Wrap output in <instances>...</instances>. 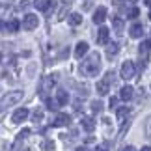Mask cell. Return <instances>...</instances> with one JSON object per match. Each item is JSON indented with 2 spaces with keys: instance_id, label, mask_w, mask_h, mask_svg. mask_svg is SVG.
<instances>
[{
  "instance_id": "83f0119b",
  "label": "cell",
  "mask_w": 151,
  "mask_h": 151,
  "mask_svg": "<svg viewBox=\"0 0 151 151\" xmlns=\"http://www.w3.org/2000/svg\"><path fill=\"white\" fill-rule=\"evenodd\" d=\"M41 147H43V151H52V149H54V144H52L50 140H45L41 144Z\"/></svg>"
},
{
  "instance_id": "7402d4cb",
  "label": "cell",
  "mask_w": 151,
  "mask_h": 151,
  "mask_svg": "<svg viewBox=\"0 0 151 151\" xmlns=\"http://www.w3.org/2000/svg\"><path fill=\"white\" fill-rule=\"evenodd\" d=\"M129 114H131V108L129 106H119L118 110H116V116H118V119H121V121H123Z\"/></svg>"
},
{
  "instance_id": "6da1fadb",
  "label": "cell",
  "mask_w": 151,
  "mask_h": 151,
  "mask_svg": "<svg viewBox=\"0 0 151 151\" xmlns=\"http://www.w3.org/2000/svg\"><path fill=\"white\" fill-rule=\"evenodd\" d=\"M101 69V56L99 52H91V54L86 58L80 65V73L86 75V77H95Z\"/></svg>"
},
{
  "instance_id": "7a4b0ae2",
  "label": "cell",
  "mask_w": 151,
  "mask_h": 151,
  "mask_svg": "<svg viewBox=\"0 0 151 151\" xmlns=\"http://www.w3.org/2000/svg\"><path fill=\"white\" fill-rule=\"evenodd\" d=\"M22 91L21 90H15V91H9L8 95L2 99V103H0V108H8V106H13V104H17L21 99H22Z\"/></svg>"
},
{
  "instance_id": "cb8c5ba5",
  "label": "cell",
  "mask_w": 151,
  "mask_h": 151,
  "mask_svg": "<svg viewBox=\"0 0 151 151\" xmlns=\"http://www.w3.org/2000/svg\"><path fill=\"white\" fill-rule=\"evenodd\" d=\"M41 119H43V110H41V108L34 110V114H32V121H34V123H39Z\"/></svg>"
},
{
  "instance_id": "4fadbf2b",
  "label": "cell",
  "mask_w": 151,
  "mask_h": 151,
  "mask_svg": "<svg viewBox=\"0 0 151 151\" xmlns=\"http://www.w3.org/2000/svg\"><path fill=\"white\" fill-rule=\"evenodd\" d=\"M108 91H110V82L108 80H99L97 82V93L99 95H108Z\"/></svg>"
},
{
  "instance_id": "4316f807",
  "label": "cell",
  "mask_w": 151,
  "mask_h": 151,
  "mask_svg": "<svg viewBox=\"0 0 151 151\" xmlns=\"http://www.w3.org/2000/svg\"><path fill=\"white\" fill-rule=\"evenodd\" d=\"M91 110H93L95 114L101 112V110H103V103L101 101H93V103H91Z\"/></svg>"
},
{
  "instance_id": "3957f363",
  "label": "cell",
  "mask_w": 151,
  "mask_h": 151,
  "mask_svg": "<svg viewBox=\"0 0 151 151\" xmlns=\"http://www.w3.org/2000/svg\"><path fill=\"white\" fill-rule=\"evenodd\" d=\"M134 73H136V65L132 62H123V65H121V78L123 80H131L132 77H134Z\"/></svg>"
},
{
  "instance_id": "1f68e13d",
  "label": "cell",
  "mask_w": 151,
  "mask_h": 151,
  "mask_svg": "<svg viewBox=\"0 0 151 151\" xmlns=\"http://www.w3.org/2000/svg\"><path fill=\"white\" fill-rule=\"evenodd\" d=\"M146 134H147V136H151V118H147V119H146Z\"/></svg>"
},
{
  "instance_id": "30bf717a",
  "label": "cell",
  "mask_w": 151,
  "mask_h": 151,
  "mask_svg": "<svg viewBox=\"0 0 151 151\" xmlns=\"http://www.w3.org/2000/svg\"><path fill=\"white\" fill-rule=\"evenodd\" d=\"M104 19H106V8H104V6H99V8L95 9V13H93V22L95 24H101V22H104Z\"/></svg>"
},
{
  "instance_id": "60d3db41",
  "label": "cell",
  "mask_w": 151,
  "mask_h": 151,
  "mask_svg": "<svg viewBox=\"0 0 151 151\" xmlns=\"http://www.w3.org/2000/svg\"><path fill=\"white\" fill-rule=\"evenodd\" d=\"M149 19H151V9H149Z\"/></svg>"
},
{
  "instance_id": "ffe728a7",
  "label": "cell",
  "mask_w": 151,
  "mask_h": 151,
  "mask_svg": "<svg viewBox=\"0 0 151 151\" xmlns=\"http://www.w3.org/2000/svg\"><path fill=\"white\" fill-rule=\"evenodd\" d=\"M6 32H9V34H13V32H17V30H19V28H21V22L19 21H9V22H6Z\"/></svg>"
},
{
  "instance_id": "836d02e7",
  "label": "cell",
  "mask_w": 151,
  "mask_h": 151,
  "mask_svg": "<svg viewBox=\"0 0 151 151\" xmlns=\"http://www.w3.org/2000/svg\"><path fill=\"white\" fill-rule=\"evenodd\" d=\"M116 104H118V97H112V99H110V108H114Z\"/></svg>"
},
{
  "instance_id": "74e56055",
  "label": "cell",
  "mask_w": 151,
  "mask_h": 151,
  "mask_svg": "<svg viewBox=\"0 0 151 151\" xmlns=\"http://www.w3.org/2000/svg\"><path fill=\"white\" fill-rule=\"evenodd\" d=\"M144 2H146V6H151V0H144Z\"/></svg>"
},
{
  "instance_id": "484cf974",
  "label": "cell",
  "mask_w": 151,
  "mask_h": 151,
  "mask_svg": "<svg viewBox=\"0 0 151 151\" xmlns=\"http://www.w3.org/2000/svg\"><path fill=\"white\" fill-rule=\"evenodd\" d=\"M138 15H140V9L138 8H131L129 11H127V17H129V19H136Z\"/></svg>"
},
{
  "instance_id": "9c48e42d",
  "label": "cell",
  "mask_w": 151,
  "mask_h": 151,
  "mask_svg": "<svg viewBox=\"0 0 151 151\" xmlns=\"http://www.w3.org/2000/svg\"><path fill=\"white\" fill-rule=\"evenodd\" d=\"M80 123H82V129L84 131H88V132H93L95 131V119L90 118V116H82Z\"/></svg>"
},
{
  "instance_id": "8992f818",
  "label": "cell",
  "mask_w": 151,
  "mask_h": 151,
  "mask_svg": "<svg viewBox=\"0 0 151 151\" xmlns=\"http://www.w3.org/2000/svg\"><path fill=\"white\" fill-rule=\"evenodd\" d=\"M28 116H30L28 108H19V110H15V112H13L11 121H13V123H22L24 119H28Z\"/></svg>"
},
{
  "instance_id": "8d00e7d4",
  "label": "cell",
  "mask_w": 151,
  "mask_h": 151,
  "mask_svg": "<svg viewBox=\"0 0 151 151\" xmlns=\"http://www.w3.org/2000/svg\"><path fill=\"white\" fill-rule=\"evenodd\" d=\"M77 151H90V149H88V147H78Z\"/></svg>"
},
{
  "instance_id": "d6a6232c",
  "label": "cell",
  "mask_w": 151,
  "mask_h": 151,
  "mask_svg": "<svg viewBox=\"0 0 151 151\" xmlns=\"http://www.w3.org/2000/svg\"><path fill=\"white\" fill-rule=\"evenodd\" d=\"M91 6H93V2H91V0H86V2H84V11H90Z\"/></svg>"
},
{
  "instance_id": "f35d334b",
  "label": "cell",
  "mask_w": 151,
  "mask_h": 151,
  "mask_svg": "<svg viewBox=\"0 0 151 151\" xmlns=\"http://www.w3.org/2000/svg\"><path fill=\"white\" fill-rule=\"evenodd\" d=\"M127 2H131V4H134V2H136V0H127Z\"/></svg>"
},
{
  "instance_id": "5b68a950",
  "label": "cell",
  "mask_w": 151,
  "mask_h": 151,
  "mask_svg": "<svg viewBox=\"0 0 151 151\" xmlns=\"http://www.w3.org/2000/svg\"><path fill=\"white\" fill-rule=\"evenodd\" d=\"M39 24V19H37V15H34V13H28L24 15V19H22V28L24 30H34V28H37Z\"/></svg>"
},
{
  "instance_id": "9a60e30c",
  "label": "cell",
  "mask_w": 151,
  "mask_h": 151,
  "mask_svg": "<svg viewBox=\"0 0 151 151\" xmlns=\"http://www.w3.org/2000/svg\"><path fill=\"white\" fill-rule=\"evenodd\" d=\"M132 95H134V90H132V86H123L119 91V97L123 101H131L132 99Z\"/></svg>"
},
{
  "instance_id": "7c38bea8",
  "label": "cell",
  "mask_w": 151,
  "mask_h": 151,
  "mask_svg": "<svg viewBox=\"0 0 151 151\" xmlns=\"http://www.w3.org/2000/svg\"><path fill=\"white\" fill-rule=\"evenodd\" d=\"M56 103L60 104V106H63V104L69 103V95H67V91L63 88H58V91H56Z\"/></svg>"
},
{
  "instance_id": "f546056e",
  "label": "cell",
  "mask_w": 151,
  "mask_h": 151,
  "mask_svg": "<svg viewBox=\"0 0 151 151\" xmlns=\"http://www.w3.org/2000/svg\"><path fill=\"white\" fill-rule=\"evenodd\" d=\"M45 101H47V106H49L50 110H56L58 106H60V104H58V103H54L52 99H49V97H47V99H45Z\"/></svg>"
},
{
  "instance_id": "5bb4252c",
  "label": "cell",
  "mask_w": 151,
  "mask_h": 151,
  "mask_svg": "<svg viewBox=\"0 0 151 151\" xmlns=\"http://www.w3.org/2000/svg\"><path fill=\"white\" fill-rule=\"evenodd\" d=\"M129 34H131V37H134V39H138V37H142V34H144V26L140 24V22H134V24L131 26V30H129Z\"/></svg>"
},
{
  "instance_id": "b9f144b4",
  "label": "cell",
  "mask_w": 151,
  "mask_h": 151,
  "mask_svg": "<svg viewBox=\"0 0 151 151\" xmlns=\"http://www.w3.org/2000/svg\"><path fill=\"white\" fill-rule=\"evenodd\" d=\"M24 151H30V149H24Z\"/></svg>"
},
{
  "instance_id": "d4e9b609",
  "label": "cell",
  "mask_w": 151,
  "mask_h": 151,
  "mask_svg": "<svg viewBox=\"0 0 151 151\" xmlns=\"http://www.w3.org/2000/svg\"><path fill=\"white\" fill-rule=\"evenodd\" d=\"M129 127H131V121H129V119H127V121H123V125H121V129H119V134H118V138H119V140L125 136V132L129 131Z\"/></svg>"
},
{
  "instance_id": "ab89813d",
  "label": "cell",
  "mask_w": 151,
  "mask_h": 151,
  "mask_svg": "<svg viewBox=\"0 0 151 151\" xmlns=\"http://www.w3.org/2000/svg\"><path fill=\"white\" fill-rule=\"evenodd\" d=\"M0 62H2V52H0Z\"/></svg>"
},
{
  "instance_id": "52a82bcc",
  "label": "cell",
  "mask_w": 151,
  "mask_h": 151,
  "mask_svg": "<svg viewBox=\"0 0 151 151\" xmlns=\"http://www.w3.org/2000/svg\"><path fill=\"white\" fill-rule=\"evenodd\" d=\"M71 4H73V0H60V13L56 15V21H63V19H65L67 9L71 8Z\"/></svg>"
},
{
  "instance_id": "277c9868",
  "label": "cell",
  "mask_w": 151,
  "mask_h": 151,
  "mask_svg": "<svg viewBox=\"0 0 151 151\" xmlns=\"http://www.w3.org/2000/svg\"><path fill=\"white\" fill-rule=\"evenodd\" d=\"M56 75L54 77H47V78H43V82H41V86H39V93H41V97L43 99H47V95H49V91L52 90V86H54V82H56Z\"/></svg>"
},
{
  "instance_id": "f1b7e54d",
  "label": "cell",
  "mask_w": 151,
  "mask_h": 151,
  "mask_svg": "<svg viewBox=\"0 0 151 151\" xmlns=\"http://www.w3.org/2000/svg\"><path fill=\"white\" fill-rule=\"evenodd\" d=\"M28 134H30V129H24V131H22V132H19V136H17V140H15V142L19 144V142L22 140V138H26Z\"/></svg>"
},
{
  "instance_id": "8fae6325",
  "label": "cell",
  "mask_w": 151,
  "mask_h": 151,
  "mask_svg": "<svg viewBox=\"0 0 151 151\" xmlns=\"http://www.w3.org/2000/svg\"><path fill=\"white\" fill-rule=\"evenodd\" d=\"M108 34H110V30L106 26H101L99 28V34H97V43L99 45H108Z\"/></svg>"
},
{
  "instance_id": "d6986e66",
  "label": "cell",
  "mask_w": 151,
  "mask_h": 151,
  "mask_svg": "<svg viewBox=\"0 0 151 151\" xmlns=\"http://www.w3.org/2000/svg\"><path fill=\"white\" fill-rule=\"evenodd\" d=\"M118 50H119V45H118V43H108V45H106V56L110 58V60H112V58L118 54Z\"/></svg>"
},
{
  "instance_id": "ba28073f",
  "label": "cell",
  "mask_w": 151,
  "mask_h": 151,
  "mask_svg": "<svg viewBox=\"0 0 151 151\" xmlns=\"http://www.w3.org/2000/svg\"><path fill=\"white\" fill-rule=\"evenodd\" d=\"M69 123H71V118L67 114H58L52 121V127H67Z\"/></svg>"
},
{
  "instance_id": "4dcf8cb0",
  "label": "cell",
  "mask_w": 151,
  "mask_h": 151,
  "mask_svg": "<svg viewBox=\"0 0 151 151\" xmlns=\"http://www.w3.org/2000/svg\"><path fill=\"white\" fill-rule=\"evenodd\" d=\"M108 149H110V144H108V142H103V144H99V146H97L95 151H108Z\"/></svg>"
},
{
  "instance_id": "2e32d148",
  "label": "cell",
  "mask_w": 151,
  "mask_h": 151,
  "mask_svg": "<svg viewBox=\"0 0 151 151\" xmlns=\"http://www.w3.org/2000/svg\"><path fill=\"white\" fill-rule=\"evenodd\" d=\"M86 52H88V43H86V41L77 43V47H75V56H77V58H82Z\"/></svg>"
},
{
  "instance_id": "e0dca14e",
  "label": "cell",
  "mask_w": 151,
  "mask_h": 151,
  "mask_svg": "<svg viewBox=\"0 0 151 151\" xmlns=\"http://www.w3.org/2000/svg\"><path fill=\"white\" fill-rule=\"evenodd\" d=\"M49 6H52L50 0H34V8L39 11H49Z\"/></svg>"
},
{
  "instance_id": "603a6c76",
  "label": "cell",
  "mask_w": 151,
  "mask_h": 151,
  "mask_svg": "<svg viewBox=\"0 0 151 151\" xmlns=\"http://www.w3.org/2000/svg\"><path fill=\"white\" fill-rule=\"evenodd\" d=\"M112 26H114L116 34L123 32V21H121V17H114V19H112Z\"/></svg>"
},
{
  "instance_id": "ac0fdd59",
  "label": "cell",
  "mask_w": 151,
  "mask_h": 151,
  "mask_svg": "<svg viewBox=\"0 0 151 151\" xmlns=\"http://www.w3.org/2000/svg\"><path fill=\"white\" fill-rule=\"evenodd\" d=\"M138 50H140V58H146V56H147V52L151 50V41H149V39L142 41V43H140V47H138Z\"/></svg>"
},
{
  "instance_id": "e575fe53",
  "label": "cell",
  "mask_w": 151,
  "mask_h": 151,
  "mask_svg": "<svg viewBox=\"0 0 151 151\" xmlns=\"http://www.w3.org/2000/svg\"><path fill=\"white\" fill-rule=\"evenodd\" d=\"M123 151H136V149H134V147H132V146H127V147H125Z\"/></svg>"
},
{
  "instance_id": "44dd1931",
  "label": "cell",
  "mask_w": 151,
  "mask_h": 151,
  "mask_svg": "<svg viewBox=\"0 0 151 151\" xmlns=\"http://www.w3.org/2000/svg\"><path fill=\"white\" fill-rule=\"evenodd\" d=\"M67 22L71 26H78L80 22H82V15H80V13H71V15L67 17Z\"/></svg>"
},
{
  "instance_id": "d590c367",
  "label": "cell",
  "mask_w": 151,
  "mask_h": 151,
  "mask_svg": "<svg viewBox=\"0 0 151 151\" xmlns=\"http://www.w3.org/2000/svg\"><path fill=\"white\" fill-rule=\"evenodd\" d=\"M142 151H151V146H146V147H142Z\"/></svg>"
}]
</instances>
